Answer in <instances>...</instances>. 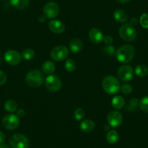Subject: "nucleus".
Returning <instances> with one entry per match:
<instances>
[{"label": "nucleus", "instance_id": "f257e3e1", "mask_svg": "<svg viewBox=\"0 0 148 148\" xmlns=\"http://www.w3.org/2000/svg\"><path fill=\"white\" fill-rule=\"evenodd\" d=\"M135 55V49L130 45H125L121 47L116 53L118 60L122 63H126L132 60Z\"/></svg>", "mask_w": 148, "mask_h": 148}, {"label": "nucleus", "instance_id": "f03ea898", "mask_svg": "<svg viewBox=\"0 0 148 148\" xmlns=\"http://www.w3.org/2000/svg\"><path fill=\"white\" fill-rule=\"evenodd\" d=\"M102 88L106 93L114 95L120 90L121 85L119 80L115 76H108L102 81Z\"/></svg>", "mask_w": 148, "mask_h": 148}, {"label": "nucleus", "instance_id": "7ed1b4c3", "mask_svg": "<svg viewBox=\"0 0 148 148\" xmlns=\"http://www.w3.org/2000/svg\"><path fill=\"white\" fill-rule=\"evenodd\" d=\"M45 77L39 70H32L27 73L25 82L31 87H39L43 84Z\"/></svg>", "mask_w": 148, "mask_h": 148}, {"label": "nucleus", "instance_id": "20e7f679", "mask_svg": "<svg viewBox=\"0 0 148 148\" xmlns=\"http://www.w3.org/2000/svg\"><path fill=\"white\" fill-rule=\"evenodd\" d=\"M119 35L121 38L127 42H132L136 39L137 33L134 25L130 23H126L119 29Z\"/></svg>", "mask_w": 148, "mask_h": 148}, {"label": "nucleus", "instance_id": "39448f33", "mask_svg": "<svg viewBox=\"0 0 148 148\" xmlns=\"http://www.w3.org/2000/svg\"><path fill=\"white\" fill-rule=\"evenodd\" d=\"M10 145L12 148H28L29 140L27 136L22 134H15L11 136Z\"/></svg>", "mask_w": 148, "mask_h": 148}, {"label": "nucleus", "instance_id": "423d86ee", "mask_svg": "<svg viewBox=\"0 0 148 148\" xmlns=\"http://www.w3.org/2000/svg\"><path fill=\"white\" fill-rule=\"evenodd\" d=\"M4 127L9 130H13L18 127L20 124V120L18 116L14 114H8L4 116L2 121Z\"/></svg>", "mask_w": 148, "mask_h": 148}, {"label": "nucleus", "instance_id": "0eeeda50", "mask_svg": "<svg viewBox=\"0 0 148 148\" xmlns=\"http://www.w3.org/2000/svg\"><path fill=\"white\" fill-rule=\"evenodd\" d=\"M51 58L56 61H61L65 60L69 55V52L67 47L62 45L57 46L51 52Z\"/></svg>", "mask_w": 148, "mask_h": 148}, {"label": "nucleus", "instance_id": "6e6552de", "mask_svg": "<svg viewBox=\"0 0 148 148\" xmlns=\"http://www.w3.org/2000/svg\"><path fill=\"white\" fill-rule=\"evenodd\" d=\"M45 86L48 90L51 92H57L60 89L62 86V82L58 76L51 75L46 79Z\"/></svg>", "mask_w": 148, "mask_h": 148}, {"label": "nucleus", "instance_id": "1a4fd4ad", "mask_svg": "<svg viewBox=\"0 0 148 148\" xmlns=\"http://www.w3.org/2000/svg\"><path fill=\"white\" fill-rule=\"evenodd\" d=\"M133 69L129 65H122L118 71L119 79L122 82H129L133 79Z\"/></svg>", "mask_w": 148, "mask_h": 148}, {"label": "nucleus", "instance_id": "9d476101", "mask_svg": "<svg viewBox=\"0 0 148 148\" xmlns=\"http://www.w3.org/2000/svg\"><path fill=\"white\" fill-rule=\"evenodd\" d=\"M60 9L57 3L49 2L45 5L44 8V14L47 18H54L59 14Z\"/></svg>", "mask_w": 148, "mask_h": 148}, {"label": "nucleus", "instance_id": "9b49d317", "mask_svg": "<svg viewBox=\"0 0 148 148\" xmlns=\"http://www.w3.org/2000/svg\"><path fill=\"white\" fill-rule=\"evenodd\" d=\"M21 54L15 50H8L5 53V60L8 64L11 65H16L21 62Z\"/></svg>", "mask_w": 148, "mask_h": 148}, {"label": "nucleus", "instance_id": "f8f14e48", "mask_svg": "<svg viewBox=\"0 0 148 148\" xmlns=\"http://www.w3.org/2000/svg\"><path fill=\"white\" fill-rule=\"evenodd\" d=\"M108 122L111 127H119L123 122V116L118 111H111L108 116Z\"/></svg>", "mask_w": 148, "mask_h": 148}, {"label": "nucleus", "instance_id": "ddd939ff", "mask_svg": "<svg viewBox=\"0 0 148 148\" xmlns=\"http://www.w3.org/2000/svg\"><path fill=\"white\" fill-rule=\"evenodd\" d=\"M89 39L94 44H99L103 40L102 32L98 28H92L89 33Z\"/></svg>", "mask_w": 148, "mask_h": 148}, {"label": "nucleus", "instance_id": "4468645a", "mask_svg": "<svg viewBox=\"0 0 148 148\" xmlns=\"http://www.w3.org/2000/svg\"><path fill=\"white\" fill-rule=\"evenodd\" d=\"M49 28L55 34H62L65 31V25L61 21L58 20L51 21L49 23Z\"/></svg>", "mask_w": 148, "mask_h": 148}, {"label": "nucleus", "instance_id": "2eb2a0df", "mask_svg": "<svg viewBox=\"0 0 148 148\" xmlns=\"http://www.w3.org/2000/svg\"><path fill=\"white\" fill-rule=\"evenodd\" d=\"M70 50L73 53H77L82 50L83 47V42L79 39H73L70 42Z\"/></svg>", "mask_w": 148, "mask_h": 148}, {"label": "nucleus", "instance_id": "dca6fc26", "mask_svg": "<svg viewBox=\"0 0 148 148\" xmlns=\"http://www.w3.org/2000/svg\"><path fill=\"white\" fill-rule=\"evenodd\" d=\"M80 128L84 132L89 133L94 130V129L95 128V124L93 121L90 120V119H86L81 123Z\"/></svg>", "mask_w": 148, "mask_h": 148}, {"label": "nucleus", "instance_id": "f3484780", "mask_svg": "<svg viewBox=\"0 0 148 148\" xmlns=\"http://www.w3.org/2000/svg\"><path fill=\"white\" fill-rule=\"evenodd\" d=\"M113 17L119 23H124L128 20V15L123 10H117L113 13Z\"/></svg>", "mask_w": 148, "mask_h": 148}, {"label": "nucleus", "instance_id": "a211bd4d", "mask_svg": "<svg viewBox=\"0 0 148 148\" xmlns=\"http://www.w3.org/2000/svg\"><path fill=\"white\" fill-rule=\"evenodd\" d=\"M11 5L18 10H23L26 8L29 3V0H10Z\"/></svg>", "mask_w": 148, "mask_h": 148}, {"label": "nucleus", "instance_id": "6ab92c4d", "mask_svg": "<svg viewBox=\"0 0 148 148\" xmlns=\"http://www.w3.org/2000/svg\"><path fill=\"white\" fill-rule=\"evenodd\" d=\"M55 70V65L52 61H46L42 65V71L47 74H52Z\"/></svg>", "mask_w": 148, "mask_h": 148}, {"label": "nucleus", "instance_id": "aec40b11", "mask_svg": "<svg viewBox=\"0 0 148 148\" xmlns=\"http://www.w3.org/2000/svg\"><path fill=\"white\" fill-rule=\"evenodd\" d=\"M119 138V135L116 130H111L107 134L106 139L107 141L110 144H115L118 142Z\"/></svg>", "mask_w": 148, "mask_h": 148}, {"label": "nucleus", "instance_id": "412c9836", "mask_svg": "<svg viewBox=\"0 0 148 148\" xmlns=\"http://www.w3.org/2000/svg\"><path fill=\"white\" fill-rule=\"evenodd\" d=\"M125 105V100L122 97L116 96L112 99V105L116 109H121L123 108Z\"/></svg>", "mask_w": 148, "mask_h": 148}, {"label": "nucleus", "instance_id": "4be33fe9", "mask_svg": "<svg viewBox=\"0 0 148 148\" xmlns=\"http://www.w3.org/2000/svg\"><path fill=\"white\" fill-rule=\"evenodd\" d=\"M135 73L139 77H145L148 73V68L145 65H139L135 68Z\"/></svg>", "mask_w": 148, "mask_h": 148}, {"label": "nucleus", "instance_id": "5701e85b", "mask_svg": "<svg viewBox=\"0 0 148 148\" xmlns=\"http://www.w3.org/2000/svg\"><path fill=\"white\" fill-rule=\"evenodd\" d=\"M17 108H18V105L15 101L8 100L5 103V109L10 113H13L16 111Z\"/></svg>", "mask_w": 148, "mask_h": 148}, {"label": "nucleus", "instance_id": "b1692460", "mask_svg": "<svg viewBox=\"0 0 148 148\" xmlns=\"http://www.w3.org/2000/svg\"><path fill=\"white\" fill-rule=\"evenodd\" d=\"M139 102L138 101V99H136V98H133V99H130L129 101V102H128L127 105H126V109H127V110L131 111V112L136 110V108L139 105Z\"/></svg>", "mask_w": 148, "mask_h": 148}, {"label": "nucleus", "instance_id": "393cba45", "mask_svg": "<svg viewBox=\"0 0 148 148\" xmlns=\"http://www.w3.org/2000/svg\"><path fill=\"white\" fill-rule=\"evenodd\" d=\"M139 106L143 112L148 113V96L142 98L139 102Z\"/></svg>", "mask_w": 148, "mask_h": 148}, {"label": "nucleus", "instance_id": "a878e982", "mask_svg": "<svg viewBox=\"0 0 148 148\" xmlns=\"http://www.w3.org/2000/svg\"><path fill=\"white\" fill-rule=\"evenodd\" d=\"M65 68L69 72H73V71H75L76 68V65L75 61L73 60L72 59H68L67 60V61L65 62Z\"/></svg>", "mask_w": 148, "mask_h": 148}, {"label": "nucleus", "instance_id": "bb28decb", "mask_svg": "<svg viewBox=\"0 0 148 148\" xmlns=\"http://www.w3.org/2000/svg\"><path fill=\"white\" fill-rule=\"evenodd\" d=\"M102 52L107 56H112L115 52V48L113 46L111 45H105L102 48Z\"/></svg>", "mask_w": 148, "mask_h": 148}, {"label": "nucleus", "instance_id": "cd10ccee", "mask_svg": "<svg viewBox=\"0 0 148 148\" xmlns=\"http://www.w3.org/2000/svg\"><path fill=\"white\" fill-rule=\"evenodd\" d=\"M34 55H35V54H34V52L33 49H26L23 52L22 57L24 58V59L29 60H31L34 58Z\"/></svg>", "mask_w": 148, "mask_h": 148}, {"label": "nucleus", "instance_id": "c85d7f7f", "mask_svg": "<svg viewBox=\"0 0 148 148\" xmlns=\"http://www.w3.org/2000/svg\"><path fill=\"white\" fill-rule=\"evenodd\" d=\"M139 23H140L142 28L148 29V14H142L140 17V19H139Z\"/></svg>", "mask_w": 148, "mask_h": 148}, {"label": "nucleus", "instance_id": "c756f323", "mask_svg": "<svg viewBox=\"0 0 148 148\" xmlns=\"http://www.w3.org/2000/svg\"><path fill=\"white\" fill-rule=\"evenodd\" d=\"M85 112L82 108H77L74 112V116L77 121H81L84 117Z\"/></svg>", "mask_w": 148, "mask_h": 148}, {"label": "nucleus", "instance_id": "7c9ffc66", "mask_svg": "<svg viewBox=\"0 0 148 148\" xmlns=\"http://www.w3.org/2000/svg\"><path fill=\"white\" fill-rule=\"evenodd\" d=\"M121 90L122 93L128 95V94L131 93L132 92V87L131 86V85L128 84H123L121 86Z\"/></svg>", "mask_w": 148, "mask_h": 148}, {"label": "nucleus", "instance_id": "2f4dec72", "mask_svg": "<svg viewBox=\"0 0 148 148\" xmlns=\"http://www.w3.org/2000/svg\"><path fill=\"white\" fill-rule=\"evenodd\" d=\"M7 82V75L5 72L0 71V86L5 84Z\"/></svg>", "mask_w": 148, "mask_h": 148}, {"label": "nucleus", "instance_id": "473e14b6", "mask_svg": "<svg viewBox=\"0 0 148 148\" xmlns=\"http://www.w3.org/2000/svg\"><path fill=\"white\" fill-rule=\"evenodd\" d=\"M103 39H104V42H105V43L106 44V45H110V44H112L113 42V39L111 36H105Z\"/></svg>", "mask_w": 148, "mask_h": 148}, {"label": "nucleus", "instance_id": "72a5a7b5", "mask_svg": "<svg viewBox=\"0 0 148 148\" xmlns=\"http://www.w3.org/2000/svg\"><path fill=\"white\" fill-rule=\"evenodd\" d=\"M5 141V135L2 132L0 131V145H2Z\"/></svg>", "mask_w": 148, "mask_h": 148}, {"label": "nucleus", "instance_id": "f704fd0d", "mask_svg": "<svg viewBox=\"0 0 148 148\" xmlns=\"http://www.w3.org/2000/svg\"><path fill=\"white\" fill-rule=\"evenodd\" d=\"M25 113V112L23 109H19L17 110V115H18V116H24Z\"/></svg>", "mask_w": 148, "mask_h": 148}, {"label": "nucleus", "instance_id": "c9c22d12", "mask_svg": "<svg viewBox=\"0 0 148 148\" xmlns=\"http://www.w3.org/2000/svg\"><path fill=\"white\" fill-rule=\"evenodd\" d=\"M137 20L136 19V18H132V20H131V23L132 25H136L137 24Z\"/></svg>", "mask_w": 148, "mask_h": 148}, {"label": "nucleus", "instance_id": "e433bc0d", "mask_svg": "<svg viewBox=\"0 0 148 148\" xmlns=\"http://www.w3.org/2000/svg\"><path fill=\"white\" fill-rule=\"evenodd\" d=\"M0 148H10L8 145H5V144H2L0 145Z\"/></svg>", "mask_w": 148, "mask_h": 148}, {"label": "nucleus", "instance_id": "4c0bfd02", "mask_svg": "<svg viewBox=\"0 0 148 148\" xmlns=\"http://www.w3.org/2000/svg\"><path fill=\"white\" fill-rule=\"evenodd\" d=\"M119 2H121V3H127V2H129L130 0H118Z\"/></svg>", "mask_w": 148, "mask_h": 148}, {"label": "nucleus", "instance_id": "58836bf2", "mask_svg": "<svg viewBox=\"0 0 148 148\" xmlns=\"http://www.w3.org/2000/svg\"><path fill=\"white\" fill-rule=\"evenodd\" d=\"M109 129H110V125L109 124L105 125V127H104V129H105V131H108V130H109Z\"/></svg>", "mask_w": 148, "mask_h": 148}, {"label": "nucleus", "instance_id": "ea45409f", "mask_svg": "<svg viewBox=\"0 0 148 148\" xmlns=\"http://www.w3.org/2000/svg\"><path fill=\"white\" fill-rule=\"evenodd\" d=\"M1 62H2V59H1V58H0V64H1Z\"/></svg>", "mask_w": 148, "mask_h": 148}]
</instances>
